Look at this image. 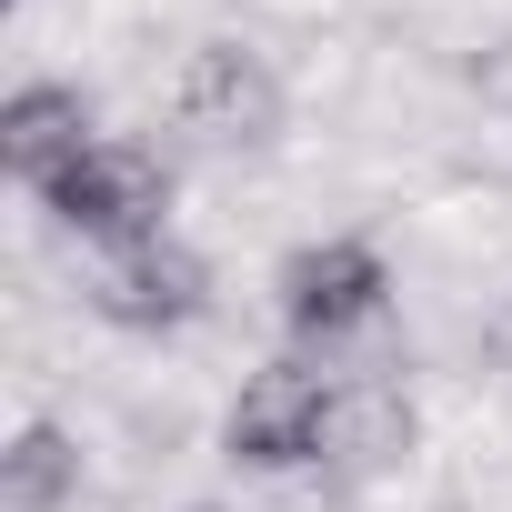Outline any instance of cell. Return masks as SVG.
I'll return each mask as SVG.
<instances>
[{"instance_id": "obj_1", "label": "cell", "mask_w": 512, "mask_h": 512, "mask_svg": "<svg viewBox=\"0 0 512 512\" xmlns=\"http://www.w3.org/2000/svg\"><path fill=\"white\" fill-rule=\"evenodd\" d=\"M51 221L91 251H131V241H161L171 231V161L161 151H131V141H101L81 171H61L51 191Z\"/></svg>"}, {"instance_id": "obj_2", "label": "cell", "mask_w": 512, "mask_h": 512, "mask_svg": "<svg viewBox=\"0 0 512 512\" xmlns=\"http://www.w3.org/2000/svg\"><path fill=\"white\" fill-rule=\"evenodd\" d=\"M272 302H282V322H292L312 352H332V342H352V332H372V322H382L392 272H382V251H372V241L332 231V241H302L292 262H282Z\"/></svg>"}, {"instance_id": "obj_3", "label": "cell", "mask_w": 512, "mask_h": 512, "mask_svg": "<svg viewBox=\"0 0 512 512\" xmlns=\"http://www.w3.org/2000/svg\"><path fill=\"white\" fill-rule=\"evenodd\" d=\"M332 422H342V392H332L312 362H262V372L241 382L221 442H231V462H251V472H292V462H322Z\"/></svg>"}, {"instance_id": "obj_4", "label": "cell", "mask_w": 512, "mask_h": 512, "mask_svg": "<svg viewBox=\"0 0 512 512\" xmlns=\"http://www.w3.org/2000/svg\"><path fill=\"white\" fill-rule=\"evenodd\" d=\"M171 111H181V131L211 141V151H262V141L282 131V81H272L262 51L201 41V51L181 61V81H171Z\"/></svg>"}, {"instance_id": "obj_5", "label": "cell", "mask_w": 512, "mask_h": 512, "mask_svg": "<svg viewBox=\"0 0 512 512\" xmlns=\"http://www.w3.org/2000/svg\"><path fill=\"white\" fill-rule=\"evenodd\" d=\"M81 302H91L111 332H181V322L211 312V262H201V251H181V241L161 231V241L101 251L91 282H81Z\"/></svg>"}, {"instance_id": "obj_6", "label": "cell", "mask_w": 512, "mask_h": 512, "mask_svg": "<svg viewBox=\"0 0 512 512\" xmlns=\"http://www.w3.org/2000/svg\"><path fill=\"white\" fill-rule=\"evenodd\" d=\"M91 151H101V131H91V101H81L71 81H31V91H11V111H0V161H11V181L51 191V181L81 171Z\"/></svg>"}, {"instance_id": "obj_7", "label": "cell", "mask_w": 512, "mask_h": 512, "mask_svg": "<svg viewBox=\"0 0 512 512\" xmlns=\"http://www.w3.org/2000/svg\"><path fill=\"white\" fill-rule=\"evenodd\" d=\"M81 492V442L61 422H21L11 452H0V502L11 512H61Z\"/></svg>"}, {"instance_id": "obj_8", "label": "cell", "mask_w": 512, "mask_h": 512, "mask_svg": "<svg viewBox=\"0 0 512 512\" xmlns=\"http://www.w3.org/2000/svg\"><path fill=\"white\" fill-rule=\"evenodd\" d=\"M492 101H512V51H502V61H492Z\"/></svg>"}, {"instance_id": "obj_9", "label": "cell", "mask_w": 512, "mask_h": 512, "mask_svg": "<svg viewBox=\"0 0 512 512\" xmlns=\"http://www.w3.org/2000/svg\"><path fill=\"white\" fill-rule=\"evenodd\" d=\"M191 512H211V502H191Z\"/></svg>"}]
</instances>
